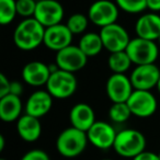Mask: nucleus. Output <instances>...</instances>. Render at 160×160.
Instances as JSON below:
<instances>
[{
  "mask_svg": "<svg viewBox=\"0 0 160 160\" xmlns=\"http://www.w3.org/2000/svg\"><path fill=\"white\" fill-rule=\"evenodd\" d=\"M73 34L66 24L58 23L52 27L45 28V35L43 44L48 49L58 52L71 45Z\"/></svg>",
  "mask_w": 160,
  "mask_h": 160,
  "instance_id": "4468645a",
  "label": "nucleus"
},
{
  "mask_svg": "<svg viewBox=\"0 0 160 160\" xmlns=\"http://www.w3.org/2000/svg\"><path fill=\"white\" fill-rule=\"evenodd\" d=\"M53 96L47 90L34 91L25 103V113L35 118L45 116L53 108Z\"/></svg>",
  "mask_w": 160,
  "mask_h": 160,
  "instance_id": "dca6fc26",
  "label": "nucleus"
},
{
  "mask_svg": "<svg viewBox=\"0 0 160 160\" xmlns=\"http://www.w3.org/2000/svg\"><path fill=\"white\" fill-rule=\"evenodd\" d=\"M159 78L160 69L156 64L137 65L129 76L132 85L136 90H151L157 86Z\"/></svg>",
  "mask_w": 160,
  "mask_h": 160,
  "instance_id": "f8f14e48",
  "label": "nucleus"
},
{
  "mask_svg": "<svg viewBox=\"0 0 160 160\" xmlns=\"http://www.w3.org/2000/svg\"><path fill=\"white\" fill-rule=\"evenodd\" d=\"M17 132L24 142H36L42 134V125L40 118L27 113L23 114L17 121Z\"/></svg>",
  "mask_w": 160,
  "mask_h": 160,
  "instance_id": "6ab92c4d",
  "label": "nucleus"
},
{
  "mask_svg": "<svg viewBox=\"0 0 160 160\" xmlns=\"http://www.w3.org/2000/svg\"><path fill=\"white\" fill-rule=\"evenodd\" d=\"M64 14V8L57 0H38L34 18L44 28H48L62 23Z\"/></svg>",
  "mask_w": 160,
  "mask_h": 160,
  "instance_id": "9b49d317",
  "label": "nucleus"
},
{
  "mask_svg": "<svg viewBox=\"0 0 160 160\" xmlns=\"http://www.w3.org/2000/svg\"><path fill=\"white\" fill-rule=\"evenodd\" d=\"M69 122L71 126L87 133L96 123V113L87 103H77L69 112Z\"/></svg>",
  "mask_w": 160,
  "mask_h": 160,
  "instance_id": "a211bd4d",
  "label": "nucleus"
},
{
  "mask_svg": "<svg viewBox=\"0 0 160 160\" xmlns=\"http://www.w3.org/2000/svg\"><path fill=\"white\" fill-rule=\"evenodd\" d=\"M22 101L20 96L9 93L0 98V118L6 123L18 121L22 115Z\"/></svg>",
  "mask_w": 160,
  "mask_h": 160,
  "instance_id": "aec40b11",
  "label": "nucleus"
},
{
  "mask_svg": "<svg viewBox=\"0 0 160 160\" xmlns=\"http://www.w3.org/2000/svg\"><path fill=\"white\" fill-rule=\"evenodd\" d=\"M118 9L115 1L111 0H97L88 10L90 22L97 27H107L115 23L118 18Z\"/></svg>",
  "mask_w": 160,
  "mask_h": 160,
  "instance_id": "423d86ee",
  "label": "nucleus"
},
{
  "mask_svg": "<svg viewBox=\"0 0 160 160\" xmlns=\"http://www.w3.org/2000/svg\"><path fill=\"white\" fill-rule=\"evenodd\" d=\"M10 86L11 81L7 78L5 73H0V98L10 93Z\"/></svg>",
  "mask_w": 160,
  "mask_h": 160,
  "instance_id": "c85d7f7f",
  "label": "nucleus"
},
{
  "mask_svg": "<svg viewBox=\"0 0 160 160\" xmlns=\"http://www.w3.org/2000/svg\"><path fill=\"white\" fill-rule=\"evenodd\" d=\"M118 132L111 124L103 121H96L93 125L87 132L89 144L102 150L113 148Z\"/></svg>",
  "mask_w": 160,
  "mask_h": 160,
  "instance_id": "ddd939ff",
  "label": "nucleus"
},
{
  "mask_svg": "<svg viewBox=\"0 0 160 160\" xmlns=\"http://www.w3.org/2000/svg\"><path fill=\"white\" fill-rule=\"evenodd\" d=\"M21 160H51L46 151L42 149H32L24 153Z\"/></svg>",
  "mask_w": 160,
  "mask_h": 160,
  "instance_id": "cd10ccee",
  "label": "nucleus"
},
{
  "mask_svg": "<svg viewBox=\"0 0 160 160\" xmlns=\"http://www.w3.org/2000/svg\"><path fill=\"white\" fill-rule=\"evenodd\" d=\"M132 115L127 102H114L109 110V118L114 123H125Z\"/></svg>",
  "mask_w": 160,
  "mask_h": 160,
  "instance_id": "5701e85b",
  "label": "nucleus"
},
{
  "mask_svg": "<svg viewBox=\"0 0 160 160\" xmlns=\"http://www.w3.org/2000/svg\"><path fill=\"white\" fill-rule=\"evenodd\" d=\"M51 73L49 65L38 60H33L24 65L21 75L27 85L31 87H42L46 86Z\"/></svg>",
  "mask_w": 160,
  "mask_h": 160,
  "instance_id": "2eb2a0df",
  "label": "nucleus"
},
{
  "mask_svg": "<svg viewBox=\"0 0 160 160\" xmlns=\"http://www.w3.org/2000/svg\"><path fill=\"white\" fill-rule=\"evenodd\" d=\"M0 160H7V159H3V158H1V159H0Z\"/></svg>",
  "mask_w": 160,
  "mask_h": 160,
  "instance_id": "4c0bfd02",
  "label": "nucleus"
},
{
  "mask_svg": "<svg viewBox=\"0 0 160 160\" xmlns=\"http://www.w3.org/2000/svg\"><path fill=\"white\" fill-rule=\"evenodd\" d=\"M118 7L127 13L136 14L145 11L147 8V0H114Z\"/></svg>",
  "mask_w": 160,
  "mask_h": 160,
  "instance_id": "a878e982",
  "label": "nucleus"
},
{
  "mask_svg": "<svg viewBox=\"0 0 160 160\" xmlns=\"http://www.w3.org/2000/svg\"><path fill=\"white\" fill-rule=\"evenodd\" d=\"M88 142L87 133L70 126L60 132L56 139V149L65 158H75L85 151Z\"/></svg>",
  "mask_w": 160,
  "mask_h": 160,
  "instance_id": "f03ea898",
  "label": "nucleus"
},
{
  "mask_svg": "<svg viewBox=\"0 0 160 160\" xmlns=\"http://www.w3.org/2000/svg\"><path fill=\"white\" fill-rule=\"evenodd\" d=\"M5 145H6L5 136H3L2 134H0V151H3V149H5Z\"/></svg>",
  "mask_w": 160,
  "mask_h": 160,
  "instance_id": "473e14b6",
  "label": "nucleus"
},
{
  "mask_svg": "<svg viewBox=\"0 0 160 160\" xmlns=\"http://www.w3.org/2000/svg\"></svg>",
  "mask_w": 160,
  "mask_h": 160,
  "instance_id": "58836bf2",
  "label": "nucleus"
},
{
  "mask_svg": "<svg viewBox=\"0 0 160 160\" xmlns=\"http://www.w3.org/2000/svg\"><path fill=\"white\" fill-rule=\"evenodd\" d=\"M133 91L131 79L125 73H112L105 83V92L112 103L127 102Z\"/></svg>",
  "mask_w": 160,
  "mask_h": 160,
  "instance_id": "9d476101",
  "label": "nucleus"
},
{
  "mask_svg": "<svg viewBox=\"0 0 160 160\" xmlns=\"http://www.w3.org/2000/svg\"><path fill=\"white\" fill-rule=\"evenodd\" d=\"M131 112L137 118H150L156 113L158 108V102L156 97L150 92V90H136L127 100Z\"/></svg>",
  "mask_w": 160,
  "mask_h": 160,
  "instance_id": "0eeeda50",
  "label": "nucleus"
},
{
  "mask_svg": "<svg viewBox=\"0 0 160 160\" xmlns=\"http://www.w3.org/2000/svg\"><path fill=\"white\" fill-rule=\"evenodd\" d=\"M17 0H0V23L8 25L16 19Z\"/></svg>",
  "mask_w": 160,
  "mask_h": 160,
  "instance_id": "b1692460",
  "label": "nucleus"
},
{
  "mask_svg": "<svg viewBox=\"0 0 160 160\" xmlns=\"http://www.w3.org/2000/svg\"><path fill=\"white\" fill-rule=\"evenodd\" d=\"M135 32L138 38L157 41L160 36V14L151 11L140 16L136 21Z\"/></svg>",
  "mask_w": 160,
  "mask_h": 160,
  "instance_id": "f3484780",
  "label": "nucleus"
},
{
  "mask_svg": "<svg viewBox=\"0 0 160 160\" xmlns=\"http://www.w3.org/2000/svg\"><path fill=\"white\" fill-rule=\"evenodd\" d=\"M78 46L88 58L99 55L101 51L104 48L100 33H94V32H88L83 34L80 38Z\"/></svg>",
  "mask_w": 160,
  "mask_h": 160,
  "instance_id": "412c9836",
  "label": "nucleus"
},
{
  "mask_svg": "<svg viewBox=\"0 0 160 160\" xmlns=\"http://www.w3.org/2000/svg\"><path fill=\"white\" fill-rule=\"evenodd\" d=\"M157 42H158V44H159V45H160V36H159V38H158V40H157Z\"/></svg>",
  "mask_w": 160,
  "mask_h": 160,
  "instance_id": "f704fd0d",
  "label": "nucleus"
},
{
  "mask_svg": "<svg viewBox=\"0 0 160 160\" xmlns=\"http://www.w3.org/2000/svg\"><path fill=\"white\" fill-rule=\"evenodd\" d=\"M89 22L90 20L88 16H85L82 13H73L68 18L66 25L73 35H77V34L85 33Z\"/></svg>",
  "mask_w": 160,
  "mask_h": 160,
  "instance_id": "393cba45",
  "label": "nucleus"
},
{
  "mask_svg": "<svg viewBox=\"0 0 160 160\" xmlns=\"http://www.w3.org/2000/svg\"><path fill=\"white\" fill-rule=\"evenodd\" d=\"M156 88H157L158 92H159V94H160V78H159V80H158V83H157V86H156Z\"/></svg>",
  "mask_w": 160,
  "mask_h": 160,
  "instance_id": "72a5a7b5",
  "label": "nucleus"
},
{
  "mask_svg": "<svg viewBox=\"0 0 160 160\" xmlns=\"http://www.w3.org/2000/svg\"><path fill=\"white\" fill-rule=\"evenodd\" d=\"M88 57L80 47L76 45H69L60 51L56 52L55 64L59 69L69 71V72H77L81 70L87 65Z\"/></svg>",
  "mask_w": 160,
  "mask_h": 160,
  "instance_id": "6e6552de",
  "label": "nucleus"
},
{
  "mask_svg": "<svg viewBox=\"0 0 160 160\" xmlns=\"http://www.w3.org/2000/svg\"><path fill=\"white\" fill-rule=\"evenodd\" d=\"M100 35L102 38L103 46L110 53L125 51L131 41L126 29L116 22L101 28Z\"/></svg>",
  "mask_w": 160,
  "mask_h": 160,
  "instance_id": "1a4fd4ad",
  "label": "nucleus"
},
{
  "mask_svg": "<svg viewBox=\"0 0 160 160\" xmlns=\"http://www.w3.org/2000/svg\"><path fill=\"white\" fill-rule=\"evenodd\" d=\"M125 51L128 54L132 62L136 66L155 64L159 56V48L156 41L146 40L138 36L135 38H131Z\"/></svg>",
  "mask_w": 160,
  "mask_h": 160,
  "instance_id": "39448f33",
  "label": "nucleus"
},
{
  "mask_svg": "<svg viewBox=\"0 0 160 160\" xmlns=\"http://www.w3.org/2000/svg\"><path fill=\"white\" fill-rule=\"evenodd\" d=\"M101 160H112V159H108V158H105V159H101Z\"/></svg>",
  "mask_w": 160,
  "mask_h": 160,
  "instance_id": "c9c22d12",
  "label": "nucleus"
},
{
  "mask_svg": "<svg viewBox=\"0 0 160 160\" xmlns=\"http://www.w3.org/2000/svg\"><path fill=\"white\" fill-rule=\"evenodd\" d=\"M132 60L126 51L110 53L108 65L113 73H125L132 66Z\"/></svg>",
  "mask_w": 160,
  "mask_h": 160,
  "instance_id": "4be33fe9",
  "label": "nucleus"
},
{
  "mask_svg": "<svg viewBox=\"0 0 160 160\" xmlns=\"http://www.w3.org/2000/svg\"><path fill=\"white\" fill-rule=\"evenodd\" d=\"M45 28L34 17L21 21L13 32V43L21 51H33L44 42Z\"/></svg>",
  "mask_w": 160,
  "mask_h": 160,
  "instance_id": "f257e3e1",
  "label": "nucleus"
},
{
  "mask_svg": "<svg viewBox=\"0 0 160 160\" xmlns=\"http://www.w3.org/2000/svg\"><path fill=\"white\" fill-rule=\"evenodd\" d=\"M132 160H160V159L158 153L153 152V151L144 150L140 153H138L137 156H135L134 158H132Z\"/></svg>",
  "mask_w": 160,
  "mask_h": 160,
  "instance_id": "c756f323",
  "label": "nucleus"
},
{
  "mask_svg": "<svg viewBox=\"0 0 160 160\" xmlns=\"http://www.w3.org/2000/svg\"><path fill=\"white\" fill-rule=\"evenodd\" d=\"M147 8L152 12H160V0H147Z\"/></svg>",
  "mask_w": 160,
  "mask_h": 160,
  "instance_id": "2f4dec72",
  "label": "nucleus"
},
{
  "mask_svg": "<svg viewBox=\"0 0 160 160\" xmlns=\"http://www.w3.org/2000/svg\"><path fill=\"white\" fill-rule=\"evenodd\" d=\"M38 5V0H17V11L18 16L24 19L34 17Z\"/></svg>",
  "mask_w": 160,
  "mask_h": 160,
  "instance_id": "bb28decb",
  "label": "nucleus"
},
{
  "mask_svg": "<svg viewBox=\"0 0 160 160\" xmlns=\"http://www.w3.org/2000/svg\"><path fill=\"white\" fill-rule=\"evenodd\" d=\"M23 91V86L20 81H11L10 86V93L16 94V96H21Z\"/></svg>",
  "mask_w": 160,
  "mask_h": 160,
  "instance_id": "7c9ffc66",
  "label": "nucleus"
},
{
  "mask_svg": "<svg viewBox=\"0 0 160 160\" xmlns=\"http://www.w3.org/2000/svg\"><path fill=\"white\" fill-rule=\"evenodd\" d=\"M146 138L142 132L133 128H125L118 132L113 149L118 156L124 158H134L145 150Z\"/></svg>",
  "mask_w": 160,
  "mask_h": 160,
  "instance_id": "7ed1b4c3",
  "label": "nucleus"
},
{
  "mask_svg": "<svg viewBox=\"0 0 160 160\" xmlns=\"http://www.w3.org/2000/svg\"><path fill=\"white\" fill-rule=\"evenodd\" d=\"M45 87L54 99L70 98L77 90V78L73 72L57 69L51 73Z\"/></svg>",
  "mask_w": 160,
  "mask_h": 160,
  "instance_id": "20e7f679",
  "label": "nucleus"
},
{
  "mask_svg": "<svg viewBox=\"0 0 160 160\" xmlns=\"http://www.w3.org/2000/svg\"><path fill=\"white\" fill-rule=\"evenodd\" d=\"M158 156H159V159H160V151H159V152H158Z\"/></svg>",
  "mask_w": 160,
  "mask_h": 160,
  "instance_id": "e433bc0d",
  "label": "nucleus"
}]
</instances>
